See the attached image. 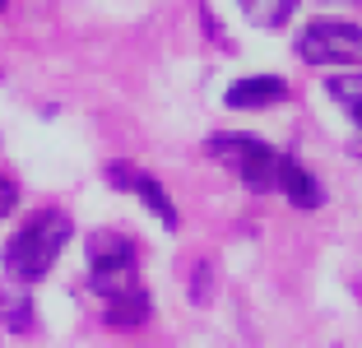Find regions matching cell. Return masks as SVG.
I'll return each mask as SVG.
<instances>
[{
    "mask_svg": "<svg viewBox=\"0 0 362 348\" xmlns=\"http://www.w3.org/2000/svg\"><path fill=\"white\" fill-rule=\"evenodd\" d=\"M70 237H75V219H70V214H61V209L33 214L10 242H5V251H0V269L10 274V284H23V288L37 284V279L52 274L56 255L65 251Z\"/></svg>",
    "mask_w": 362,
    "mask_h": 348,
    "instance_id": "cell-1",
    "label": "cell"
},
{
    "mask_svg": "<svg viewBox=\"0 0 362 348\" xmlns=\"http://www.w3.org/2000/svg\"><path fill=\"white\" fill-rule=\"evenodd\" d=\"M88 288L103 302L139 288V255H135V242H130L126 232L103 228L88 237Z\"/></svg>",
    "mask_w": 362,
    "mask_h": 348,
    "instance_id": "cell-2",
    "label": "cell"
},
{
    "mask_svg": "<svg viewBox=\"0 0 362 348\" xmlns=\"http://www.w3.org/2000/svg\"><path fill=\"white\" fill-rule=\"evenodd\" d=\"M209 153L218 163H228L242 177L246 190H274L279 186V158L284 153H274L265 139L242 135V130H218V135H209Z\"/></svg>",
    "mask_w": 362,
    "mask_h": 348,
    "instance_id": "cell-3",
    "label": "cell"
},
{
    "mask_svg": "<svg viewBox=\"0 0 362 348\" xmlns=\"http://www.w3.org/2000/svg\"><path fill=\"white\" fill-rule=\"evenodd\" d=\"M298 56L307 65H362V28L344 19H311L298 33Z\"/></svg>",
    "mask_w": 362,
    "mask_h": 348,
    "instance_id": "cell-4",
    "label": "cell"
},
{
    "mask_svg": "<svg viewBox=\"0 0 362 348\" xmlns=\"http://www.w3.org/2000/svg\"><path fill=\"white\" fill-rule=\"evenodd\" d=\"M107 181L117 190H130V195H139V200L149 204V214L163 223V228H177V204L168 200V190L158 186V177H149V172H139L135 163H107Z\"/></svg>",
    "mask_w": 362,
    "mask_h": 348,
    "instance_id": "cell-5",
    "label": "cell"
},
{
    "mask_svg": "<svg viewBox=\"0 0 362 348\" xmlns=\"http://www.w3.org/2000/svg\"><path fill=\"white\" fill-rule=\"evenodd\" d=\"M288 98V84L279 79V74H251V79H237L233 88H228L223 103L237 107V112H260V107H274Z\"/></svg>",
    "mask_w": 362,
    "mask_h": 348,
    "instance_id": "cell-6",
    "label": "cell"
},
{
    "mask_svg": "<svg viewBox=\"0 0 362 348\" xmlns=\"http://www.w3.org/2000/svg\"><path fill=\"white\" fill-rule=\"evenodd\" d=\"M279 190H284L288 200L298 204V209H320V181L302 168L298 158H279Z\"/></svg>",
    "mask_w": 362,
    "mask_h": 348,
    "instance_id": "cell-7",
    "label": "cell"
},
{
    "mask_svg": "<svg viewBox=\"0 0 362 348\" xmlns=\"http://www.w3.org/2000/svg\"><path fill=\"white\" fill-rule=\"evenodd\" d=\"M149 311H153L149 293H144V288H130V293H121V297L107 302V325L112 330H139L144 320H149Z\"/></svg>",
    "mask_w": 362,
    "mask_h": 348,
    "instance_id": "cell-8",
    "label": "cell"
},
{
    "mask_svg": "<svg viewBox=\"0 0 362 348\" xmlns=\"http://www.w3.org/2000/svg\"><path fill=\"white\" fill-rule=\"evenodd\" d=\"M0 325L14 330V335L33 330V297L23 284H0Z\"/></svg>",
    "mask_w": 362,
    "mask_h": 348,
    "instance_id": "cell-9",
    "label": "cell"
},
{
    "mask_svg": "<svg viewBox=\"0 0 362 348\" xmlns=\"http://www.w3.org/2000/svg\"><path fill=\"white\" fill-rule=\"evenodd\" d=\"M325 93H330L334 103H339V112L353 116L358 130H362V70L358 74H330V79H325Z\"/></svg>",
    "mask_w": 362,
    "mask_h": 348,
    "instance_id": "cell-10",
    "label": "cell"
},
{
    "mask_svg": "<svg viewBox=\"0 0 362 348\" xmlns=\"http://www.w3.org/2000/svg\"><path fill=\"white\" fill-rule=\"evenodd\" d=\"M246 10V19L256 23V28H284L298 10V0H237Z\"/></svg>",
    "mask_w": 362,
    "mask_h": 348,
    "instance_id": "cell-11",
    "label": "cell"
},
{
    "mask_svg": "<svg viewBox=\"0 0 362 348\" xmlns=\"http://www.w3.org/2000/svg\"><path fill=\"white\" fill-rule=\"evenodd\" d=\"M14 204H19V186H14V177H5V172H0V219H5Z\"/></svg>",
    "mask_w": 362,
    "mask_h": 348,
    "instance_id": "cell-12",
    "label": "cell"
},
{
    "mask_svg": "<svg viewBox=\"0 0 362 348\" xmlns=\"http://www.w3.org/2000/svg\"><path fill=\"white\" fill-rule=\"evenodd\" d=\"M0 10H5V0H0Z\"/></svg>",
    "mask_w": 362,
    "mask_h": 348,
    "instance_id": "cell-13",
    "label": "cell"
}]
</instances>
